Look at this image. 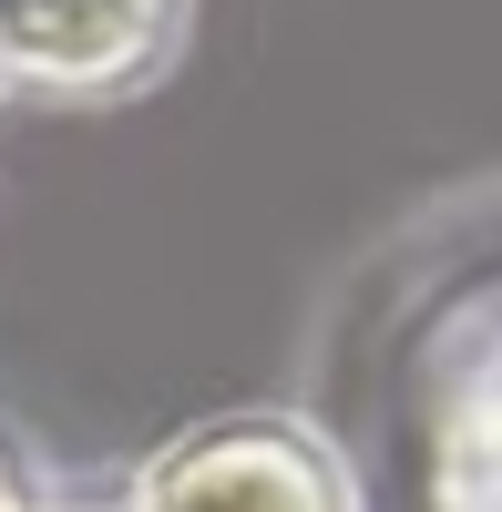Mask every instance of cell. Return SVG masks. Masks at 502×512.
Returning a JSON list of instances; mask_svg holds the SVG:
<instances>
[{
    "label": "cell",
    "instance_id": "7a4b0ae2",
    "mask_svg": "<svg viewBox=\"0 0 502 512\" xmlns=\"http://www.w3.org/2000/svg\"><path fill=\"white\" fill-rule=\"evenodd\" d=\"M185 0H0V72L21 82H123L164 52Z\"/></svg>",
    "mask_w": 502,
    "mask_h": 512
},
{
    "label": "cell",
    "instance_id": "3957f363",
    "mask_svg": "<svg viewBox=\"0 0 502 512\" xmlns=\"http://www.w3.org/2000/svg\"><path fill=\"white\" fill-rule=\"evenodd\" d=\"M451 502L502 512V379L462 390V410H451Z\"/></svg>",
    "mask_w": 502,
    "mask_h": 512
},
{
    "label": "cell",
    "instance_id": "6da1fadb",
    "mask_svg": "<svg viewBox=\"0 0 502 512\" xmlns=\"http://www.w3.org/2000/svg\"><path fill=\"white\" fill-rule=\"evenodd\" d=\"M144 512H349V492L318 461L308 431H287V420H226V431H205V441L154 461Z\"/></svg>",
    "mask_w": 502,
    "mask_h": 512
},
{
    "label": "cell",
    "instance_id": "277c9868",
    "mask_svg": "<svg viewBox=\"0 0 502 512\" xmlns=\"http://www.w3.org/2000/svg\"><path fill=\"white\" fill-rule=\"evenodd\" d=\"M0 512H11V502H0Z\"/></svg>",
    "mask_w": 502,
    "mask_h": 512
}]
</instances>
